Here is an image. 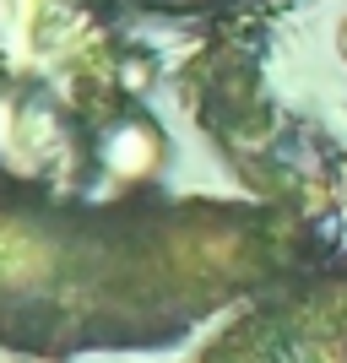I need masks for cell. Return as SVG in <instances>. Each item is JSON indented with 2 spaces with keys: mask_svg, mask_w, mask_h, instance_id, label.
Segmentation results:
<instances>
[{
  "mask_svg": "<svg viewBox=\"0 0 347 363\" xmlns=\"http://www.w3.org/2000/svg\"><path fill=\"white\" fill-rule=\"evenodd\" d=\"M326 223L163 184L60 201L0 184V347L33 358L174 347L320 255Z\"/></svg>",
  "mask_w": 347,
  "mask_h": 363,
  "instance_id": "6da1fadb",
  "label": "cell"
},
{
  "mask_svg": "<svg viewBox=\"0 0 347 363\" xmlns=\"http://www.w3.org/2000/svg\"><path fill=\"white\" fill-rule=\"evenodd\" d=\"M190 363H347V250L309 255L244 303Z\"/></svg>",
  "mask_w": 347,
  "mask_h": 363,
  "instance_id": "7a4b0ae2",
  "label": "cell"
},
{
  "mask_svg": "<svg viewBox=\"0 0 347 363\" xmlns=\"http://www.w3.org/2000/svg\"><path fill=\"white\" fill-rule=\"evenodd\" d=\"M104 6L141 16H206V11H233V6H260V0H104Z\"/></svg>",
  "mask_w": 347,
  "mask_h": 363,
  "instance_id": "3957f363",
  "label": "cell"
}]
</instances>
